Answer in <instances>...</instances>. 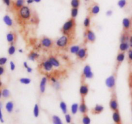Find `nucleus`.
Listing matches in <instances>:
<instances>
[{"label": "nucleus", "instance_id": "obj_24", "mask_svg": "<svg viewBox=\"0 0 132 124\" xmlns=\"http://www.w3.org/2000/svg\"><path fill=\"white\" fill-rule=\"evenodd\" d=\"M39 58V54L35 51H31L28 55V59H30L31 61H33L38 59Z\"/></svg>", "mask_w": 132, "mask_h": 124}, {"label": "nucleus", "instance_id": "obj_45", "mask_svg": "<svg viewBox=\"0 0 132 124\" xmlns=\"http://www.w3.org/2000/svg\"><path fill=\"white\" fill-rule=\"evenodd\" d=\"M10 69H11V71H14V70H15V65L12 61H11L10 62Z\"/></svg>", "mask_w": 132, "mask_h": 124}, {"label": "nucleus", "instance_id": "obj_14", "mask_svg": "<svg viewBox=\"0 0 132 124\" xmlns=\"http://www.w3.org/2000/svg\"><path fill=\"white\" fill-rule=\"evenodd\" d=\"M122 27H123V30L130 31L131 27V21L130 18H124L122 20Z\"/></svg>", "mask_w": 132, "mask_h": 124}, {"label": "nucleus", "instance_id": "obj_57", "mask_svg": "<svg viewBox=\"0 0 132 124\" xmlns=\"http://www.w3.org/2000/svg\"><path fill=\"white\" fill-rule=\"evenodd\" d=\"M131 99H132V91H131Z\"/></svg>", "mask_w": 132, "mask_h": 124}, {"label": "nucleus", "instance_id": "obj_6", "mask_svg": "<svg viewBox=\"0 0 132 124\" xmlns=\"http://www.w3.org/2000/svg\"><path fill=\"white\" fill-rule=\"evenodd\" d=\"M40 45H41V46L43 49H46V50H49V49H51L52 48H53V47L54 45V42L50 38L45 36V37H43L41 39Z\"/></svg>", "mask_w": 132, "mask_h": 124}, {"label": "nucleus", "instance_id": "obj_44", "mask_svg": "<svg viewBox=\"0 0 132 124\" xmlns=\"http://www.w3.org/2000/svg\"><path fill=\"white\" fill-rule=\"evenodd\" d=\"M130 39H129V44H130V49H132V29H130Z\"/></svg>", "mask_w": 132, "mask_h": 124}, {"label": "nucleus", "instance_id": "obj_16", "mask_svg": "<svg viewBox=\"0 0 132 124\" xmlns=\"http://www.w3.org/2000/svg\"><path fill=\"white\" fill-rule=\"evenodd\" d=\"M130 31H125L122 32L120 37V41L121 43L124 42H129V39H130Z\"/></svg>", "mask_w": 132, "mask_h": 124}, {"label": "nucleus", "instance_id": "obj_32", "mask_svg": "<svg viewBox=\"0 0 132 124\" xmlns=\"http://www.w3.org/2000/svg\"><path fill=\"white\" fill-rule=\"evenodd\" d=\"M33 113L34 117L37 118L39 115V105L37 104H36L34 105V107L33 110Z\"/></svg>", "mask_w": 132, "mask_h": 124}, {"label": "nucleus", "instance_id": "obj_49", "mask_svg": "<svg viewBox=\"0 0 132 124\" xmlns=\"http://www.w3.org/2000/svg\"><path fill=\"white\" fill-rule=\"evenodd\" d=\"M27 71L28 72H29V73H31V72H32V68H31V67H28V68H27Z\"/></svg>", "mask_w": 132, "mask_h": 124}, {"label": "nucleus", "instance_id": "obj_19", "mask_svg": "<svg viewBox=\"0 0 132 124\" xmlns=\"http://www.w3.org/2000/svg\"><path fill=\"white\" fill-rule=\"evenodd\" d=\"M25 0H15L13 3V7L15 10H18L19 9L24 5Z\"/></svg>", "mask_w": 132, "mask_h": 124}, {"label": "nucleus", "instance_id": "obj_3", "mask_svg": "<svg viewBox=\"0 0 132 124\" xmlns=\"http://www.w3.org/2000/svg\"><path fill=\"white\" fill-rule=\"evenodd\" d=\"M73 40L67 36L63 35L55 41V44L56 47L60 50H65L72 43Z\"/></svg>", "mask_w": 132, "mask_h": 124}, {"label": "nucleus", "instance_id": "obj_33", "mask_svg": "<svg viewBox=\"0 0 132 124\" xmlns=\"http://www.w3.org/2000/svg\"><path fill=\"white\" fill-rule=\"evenodd\" d=\"M82 121L83 124H90V123H91V120H90V117L86 114L83 115Z\"/></svg>", "mask_w": 132, "mask_h": 124}, {"label": "nucleus", "instance_id": "obj_10", "mask_svg": "<svg viewBox=\"0 0 132 124\" xmlns=\"http://www.w3.org/2000/svg\"><path fill=\"white\" fill-rule=\"evenodd\" d=\"M76 56L78 60L85 61L88 56V49L86 47H82L80 49L78 52L76 54Z\"/></svg>", "mask_w": 132, "mask_h": 124}, {"label": "nucleus", "instance_id": "obj_23", "mask_svg": "<svg viewBox=\"0 0 132 124\" xmlns=\"http://www.w3.org/2000/svg\"><path fill=\"white\" fill-rule=\"evenodd\" d=\"M130 44L129 42H124L121 43L119 45V51L120 52H125L126 51L130 49Z\"/></svg>", "mask_w": 132, "mask_h": 124}, {"label": "nucleus", "instance_id": "obj_26", "mask_svg": "<svg viewBox=\"0 0 132 124\" xmlns=\"http://www.w3.org/2000/svg\"><path fill=\"white\" fill-rule=\"evenodd\" d=\"M3 21L5 22V24L9 27H12L13 25L12 19L10 18V17L9 15H5L3 17Z\"/></svg>", "mask_w": 132, "mask_h": 124}, {"label": "nucleus", "instance_id": "obj_25", "mask_svg": "<svg viewBox=\"0 0 132 124\" xmlns=\"http://www.w3.org/2000/svg\"><path fill=\"white\" fill-rule=\"evenodd\" d=\"M5 109H6V111L9 113H11L13 111V110H14V103L11 102V101L8 102L6 103V105H5Z\"/></svg>", "mask_w": 132, "mask_h": 124}, {"label": "nucleus", "instance_id": "obj_2", "mask_svg": "<svg viewBox=\"0 0 132 124\" xmlns=\"http://www.w3.org/2000/svg\"><path fill=\"white\" fill-rule=\"evenodd\" d=\"M76 29V22L74 18H70L67 21L61 28V32L63 35L67 36L70 38H75Z\"/></svg>", "mask_w": 132, "mask_h": 124}, {"label": "nucleus", "instance_id": "obj_7", "mask_svg": "<svg viewBox=\"0 0 132 124\" xmlns=\"http://www.w3.org/2000/svg\"><path fill=\"white\" fill-rule=\"evenodd\" d=\"M84 37H85L86 42H90L92 43L95 42V39H96L94 32L90 28H86L85 30V32H84Z\"/></svg>", "mask_w": 132, "mask_h": 124}, {"label": "nucleus", "instance_id": "obj_46", "mask_svg": "<svg viewBox=\"0 0 132 124\" xmlns=\"http://www.w3.org/2000/svg\"><path fill=\"white\" fill-rule=\"evenodd\" d=\"M0 121H1V123L4 122L3 116V113H2V111H1V109H0Z\"/></svg>", "mask_w": 132, "mask_h": 124}, {"label": "nucleus", "instance_id": "obj_21", "mask_svg": "<svg viewBox=\"0 0 132 124\" xmlns=\"http://www.w3.org/2000/svg\"><path fill=\"white\" fill-rule=\"evenodd\" d=\"M15 39H16L15 34L13 33V32H10L6 34V40H7V41L10 45H14V43L15 42Z\"/></svg>", "mask_w": 132, "mask_h": 124}, {"label": "nucleus", "instance_id": "obj_5", "mask_svg": "<svg viewBox=\"0 0 132 124\" xmlns=\"http://www.w3.org/2000/svg\"><path fill=\"white\" fill-rule=\"evenodd\" d=\"M94 76V74L92 72L91 67L89 65H86L84 67L82 75H81V83L85 82L86 79H91Z\"/></svg>", "mask_w": 132, "mask_h": 124}, {"label": "nucleus", "instance_id": "obj_35", "mask_svg": "<svg viewBox=\"0 0 132 124\" xmlns=\"http://www.w3.org/2000/svg\"><path fill=\"white\" fill-rule=\"evenodd\" d=\"M80 5V0H71V6L72 8H77Z\"/></svg>", "mask_w": 132, "mask_h": 124}, {"label": "nucleus", "instance_id": "obj_59", "mask_svg": "<svg viewBox=\"0 0 132 124\" xmlns=\"http://www.w3.org/2000/svg\"><path fill=\"white\" fill-rule=\"evenodd\" d=\"M85 1H89V0H85Z\"/></svg>", "mask_w": 132, "mask_h": 124}, {"label": "nucleus", "instance_id": "obj_54", "mask_svg": "<svg viewBox=\"0 0 132 124\" xmlns=\"http://www.w3.org/2000/svg\"><path fill=\"white\" fill-rule=\"evenodd\" d=\"M1 96H2V91L0 90V98H1Z\"/></svg>", "mask_w": 132, "mask_h": 124}, {"label": "nucleus", "instance_id": "obj_39", "mask_svg": "<svg viewBox=\"0 0 132 124\" xmlns=\"http://www.w3.org/2000/svg\"><path fill=\"white\" fill-rule=\"evenodd\" d=\"M128 62L130 65L132 64V49L128 50Z\"/></svg>", "mask_w": 132, "mask_h": 124}, {"label": "nucleus", "instance_id": "obj_1", "mask_svg": "<svg viewBox=\"0 0 132 124\" xmlns=\"http://www.w3.org/2000/svg\"><path fill=\"white\" fill-rule=\"evenodd\" d=\"M34 14H32L31 9L27 5H24L17 10V16L19 21L22 24H26L28 22L32 23V18Z\"/></svg>", "mask_w": 132, "mask_h": 124}, {"label": "nucleus", "instance_id": "obj_56", "mask_svg": "<svg viewBox=\"0 0 132 124\" xmlns=\"http://www.w3.org/2000/svg\"><path fill=\"white\" fill-rule=\"evenodd\" d=\"M19 52H23V50H22V49H19Z\"/></svg>", "mask_w": 132, "mask_h": 124}, {"label": "nucleus", "instance_id": "obj_38", "mask_svg": "<svg viewBox=\"0 0 132 124\" xmlns=\"http://www.w3.org/2000/svg\"><path fill=\"white\" fill-rule=\"evenodd\" d=\"M19 81H20V83L24 84V85H28L31 82V80L28 78H21L19 80Z\"/></svg>", "mask_w": 132, "mask_h": 124}, {"label": "nucleus", "instance_id": "obj_18", "mask_svg": "<svg viewBox=\"0 0 132 124\" xmlns=\"http://www.w3.org/2000/svg\"><path fill=\"white\" fill-rule=\"evenodd\" d=\"M79 111L83 114H86V112H88V107H86V105L85 102V98H82L81 103L79 106Z\"/></svg>", "mask_w": 132, "mask_h": 124}, {"label": "nucleus", "instance_id": "obj_36", "mask_svg": "<svg viewBox=\"0 0 132 124\" xmlns=\"http://www.w3.org/2000/svg\"><path fill=\"white\" fill-rule=\"evenodd\" d=\"M15 52V47L14 45H10V46L9 47V49H8V53L10 56L13 55L14 54Z\"/></svg>", "mask_w": 132, "mask_h": 124}, {"label": "nucleus", "instance_id": "obj_42", "mask_svg": "<svg viewBox=\"0 0 132 124\" xmlns=\"http://www.w3.org/2000/svg\"><path fill=\"white\" fill-rule=\"evenodd\" d=\"M6 62H7V58H5V57L0 58V65L3 66L4 65L6 64Z\"/></svg>", "mask_w": 132, "mask_h": 124}, {"label": "nucleus", "instance_id": "obj_60", "mask_svg": "<svg viewBox=\"0 0 132 124\" xmlns=\"http://www.w3.org/2000/svg\"></svg>", "mask_w": 132, "mask_h": 124}, {"label": "nucleus", "instance_id": "obj_22", "mask_svg": "<svg viewBox=\"0 0 132 124\" xmlns=\"http://www.w3.org/2000/svg\"><path fill=\"white\" fill-rule=\"evenodd\" d=\"M46 82H47V77H43L41 80V82H40L39 85V89L41 93H44L45 91V89H46Z\"/></svg>", "mask_w": 132, "mask_h": 124}, {"label": "nucleus", "instance_id": "obj_51", "mask_svg": "<svg viewBox=\"0 0 132 124\" xmlns=\"http://www.w3.org/2000/svg\"><path fill=\"white\" fill-rule=\"evenodd\" d=\"M23 66H24V67L26 68V69H27V68H28V67H29V66L28 65V63H27V62H25V61H24V63H23Z\"/></svg>", "mask_w": 132, "mask_h": 124}, {"label": "nucleus", "instance_id": "obj_11", "mask_svg": "<svg viewBox=\"0 0 132 124\" xmlns=\"http://www.w3.org/2000/svg\"><path fill=\"white\" fill-rule=\"evenodd\" d=\"M89 92V87L88 85L85 82L81 83V85L79 88V93L81 95V98H85L87 96Z\"/></svg>", "mask_w": 132, "mask_h": 124}, {"label": "nucleus", "instance_id": "obj_50", "mask_svg": "<svg viewBox=\"0 0 132 124\" xmlns=\"http://www.w3.org/2000/svg\"><path fill=\"white\" fill-rule=\"evenodd\" d=\"M33 2H34V0H27V3L28 5L32 4Z\"/></svg>", "mask_w": 132, "mask_h": 124}, {"label": "nucleus", "instance_id": "obj_17", "mask_svg": "<svg viewBox=\"0 0 132 124\" xmlns=\"http://www.w3.org/2000/svg\"><path fill=\"white\" fill-rule=\"evenodd\" d=\"M112 118L113 121L116 124H121V118L120 115L119 111H113V115H112Z\"/></svg>", "mask_w": 132, "mask_h": 124}, {"label": "nucleus", "instance_id": "obj_13", "mask_svg": "<svg viewBox=\"0 0 132 124\" xmlns=\"http://www.w3.org/2000/svg\"><path fill=\"white\" fill-rule=\"evenodd\" d=\"M125 58V53L123 52H119L116 58V69L119 68L121 63L123 62Z\"/></svg>", "mask_w": 132, "mask_h": 124}, {"label": "nucleus", "instance_id": "obj_20", "mask_svg": "<svg viewBox=\"0 0 132 124\" xmlns=\"http://www.w3.org/2000/svg\"><path fill=\"white\" fill-rule=\"evenodd\" d=\"M103 110H104V107L103 105L97 104L92 110V113L93 114H99L103 112Z\"/></svg>", "mask_w": 132, "mask_h": 124}, {"label": "nucleus", "instance_id": "obj_30", "mask_svg": "<svg viewBox=\"0 0 132 124\" xmlns=\"http://www.w3.org/2000/svg\"><path fill=\"white\" fill-rule=\"evenodd\" d=\"M59 107H60V109H61L62 112L64 114H67V105L66 104V103L64 102H61L60 104H59Z\"/></svg>", "mask_w": 132, "mask_h": 124}, {"label": "nucleus", "instance_id": "obj_27", "mask_svg": "<svg viewBox=\"0 0 132 124\" xmlns=\"http://www.w3.org/2000/svg\"><path fill=\"white\" fill-rule=\"evenodd\" d=\"M90 18L91 17L90 16H88L86 17V18L85 19L83 22V25L85 28H90V22H91V20H90Z\"/></svg>", "mask_w": 132, "mask_h": 124}, {"label": "nucleus", "instance_id": "obj_40", "mask_svg": "<svg viewBox=\"0 0 132 124\" xmlns=\"http://www.w3.org/2000/svg\"><path fill=\"white\" fill-rule=\"evenodd\" d=\"M126 3H127L126 0H119V1H118V3H117V5H118V6H119L121 9H123V8H125V6L126 5Z\"/></svg>", "mask_w": 132, "mask_h": 124}, {"label": "nucleus", "instance_id": "obj_29", "mask_svg": "<svg viewBox=\"0 0 132 124\" xmlns=\"http://www.w3.org/2000/svg\"><path fill=\"white\" fill-rule=\"evenodd\" d=\"M53 124H63L61 119L57 115H54L52 116Z\"/></svg>", "mask_w": 132, "mask_h": 124}, {"label": "nucleus", "instance_id": "obj_31", "mask_svg": "<svg viewBox=\"0 0 132 124\" xmlns=\"http://www.w3.org/2000/svg\"><path fill=\"white\" fill-rule=\"evenodd\" d=\"M79 110V105L77 103H75L73 104H72V105L71 106V112L73 114H76L77 112Z\"/></svg>", "mask_w": 132, "mask_h": 124}, {"label": "nucleus", "instance_id": "obj_34", "mask_svg": "<svg viewBox=\"0 0 132 124\" xmlns=\"http://www.w3.org/2000/svg\"><path fill=\"white\" fill-rule=\"evenodd\" d=\"M78 9L77 8H72L71 9V18H76L78 15Z\"/></svg>", "mask_w": 132, "mask_h": 124}, {"label": "nucleus", "instance_id": "obj_15", "mask_svg": "<svg viewBox=\"0 0 132 124\" xmlns=\"http://www.w3.org/2000/svg\"><path fill=\"white\" fill-rule=\"evenodd\" d=\"M48 59L49 60V61L51 63V64L52 65L53 67H55V68H59L61 65L60 61H59V59L56 58L54 56H50L48 58Z\"/></svg>", "mask_w": 132, "mask_h": 124}, {"label": "nucleus", "instance_id": "obj_8", "mask_svg": "<svg viewBox=\"0 0 132 124\" xmlns=\"http://www.w3.org/2000/svg\"><path fill=\"white\" fill-rule=\"evenodd\" d=\"M116 75L113 74L112 75V76H109V77L106 80V87L110 89V90H113L115 89V87H116Z\"/></svg>", "mask_w": 132, "mask_h": 124}, {"label": "nucleus", "instance_id": "obj_12", "mask_svg": "<svg viewBox=\"0 0 132 124\" xmlns=\"http://www.w3.org/2000/svg\"><path fill=\"white\" fill-rule=\"evenodd\" d=\"M89 11V16L90 17L94 16L97 15L100 12V7H99V5L95 3L94 5H92L90 8L88 9Z\"/></svg>", "mask_w": 132, "mask_h": 124}, {"label": "nucleus", "instance_id": "obj_55", "mask_svg": "<svg viewBox=\"0 0 132 124\" xmlns=\"http://www.w3.org/2000/svg\"><path fill=\"white\" fill-rule=\"evenodd\" d=\"M2 85H3V83H2V82H1V80H0V88H1V87H2Z\"/></svg>", "mask_w": 132, "mask_h": 124}, {"label": "nucleus", "instance_id": "obj_53", "mask_svg": "<svg viewBox=\"0 0 132 124\" xmlns=\"http://www.w3.org/2000/svg\"><path fill=\"white\" fill-rule=\"evenodd\" d=\"M2 107H3L2 102H0V109H1V108H2Z\"/></svg>", "mask_w": 132, "mask_h": 124}, {"label": "nucleus", "instance_id": "obj_48", "mask_svg": "<svg viewBox=\"0 0 132 124\" xmlns=\"http://www.w3.org/2000/svg\"><path fill=\"white\" fill-rule=\"evenodd\" d=\"M112 14H113V12L111 10H108V11L106 12V16H112Z\"/></svg>", "mask_w": 132, "mask_h": 124}, {"label": "nucleus", "instance_id": "obj_58", "mask_svg": "<svg viewBox=\"0 0 132 124\" xmlns=\"http://www.w3.org/2000/svg\"><path fill=\"white\" fill-rule=\"evenodd\" d=\"M131 112H132V103H131Z\"/></svg>", "mask_w": 132, "mask_h": 124}, {"label": "nucleus", "instance_id": "obj_4", "mask_svg": "<svg viewBox=\"0 0 132 124\" xmlns=\"http://www.w3.org/2000/svg\"><path fill=\"white\" fill-rule=\"evenodd\" d=\"M53 68H54V67L49 61L48 59H45L39 65V69L41 70V72H45V73L52 72L53 71Z\"/></svg>", "mask_w": 132, "mask_h": 124}, {"label": "nucleus", "instance_id": "obj_9", "mask_svg": "<svg viewBox=\"0 0 132 124\" xmlns=\"http://www.w3.org/2000/svg\"><path fill=\"white\" fill-rule=\"evenodd\" d=\"M110 108L112 111H116L118 110V102L117 100V96L116 95V93L113 92L112 95V98H111L110 101Z\"/></svg>", "mask_w": 132, "mask_h": 124}, {"label": "nucleus", "instance_id": "obj_43", "mask_svg": "<svg viewBox=\"0 0 132 124\" xmlns=\"http://www.w3.org/2000/svg\"><path fill=\"white\" fill-rule=\"evenodd\" d=\"M2 1L3 2V3L5 4L6 6H8V7L10 6V5H11L12 4L11 0H2Z\"/></svg>", "mask_w": 132, "mask_h": 124}, {"label": "nucleus", "instance_id": "obj_47", "mask_svg": "<svg viewBox=\"0 0 132 124\" xmlns=\"http://www.w3.org/2000/svg\"><path fill=\"white\" fill-rule=\"evenodd\" d=\"M4 72H5V68H4L3 66L0 65V76L3 74Z\"/></svg>", "mask_w": 132, "mask_h": 124}, {"label": "nucleus", "instance_id": "obj_41", "mask_svg": "<svg viewBox=\"0 0 132 124\" xmlns=\"http://www.w3.org/2000/svg\"><path fill=\"white\" fill-rule=\"evenodd\" d=\"M65 120H66V122L67 123H70L71 121H72V118H71V116L69 114H65Z\"/></svg>", "mask_w": 132, "mask_h": 124}, {"label": "nucleus", "instance_id": "obj_37", "mask_svg": "<svg viewBox=\"0 0 132 124\" xmlns=\"http://www.w3.org/2000/svg\"><path fill=\"white\" fill-rule=\"evenodd\" d=\"M2 96L5 98H7L10 96V91L7 89H3L2 90Z\"/></svg>", "mask_w": 132, "mask_h": 124}, {"label": "nucleus", "instance_id": "obj_28", "mask_svg": "<svg viewBox=\"0 0 132 124\" xmlns=\"http://www.w3.org/2000/svg\"><path fill=\"white\" fill-rule=\"evenodd\" d=\"M81 47L79 45H73V46L70 47V51L72 54H76L79 52V50H80Z\"/></svg>", "mask_w": 132, "mask_h": 124}, {"label": "nucleus", "instance_id": "obj_52", "mask_svg": "<svg viewBox=\"0 0 132 124\" xmlns=\"http://www.w3.org/2000/svg\"><path fill=\"white\" fill-rule=\"evenodd\" d=\"M41 0H34V2L36 3H39Z\"/></svg>", "mask_w": 132, "mask_h": 124}]
</instances>
